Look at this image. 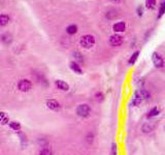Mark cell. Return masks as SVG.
Instances as JSON below:
<instances>
[{"instance_id": "cell-9", "label": "cell", "mask_w": 165, "mask_h": 155, "mask_svg": "<svg viewBox=\"0 0 165 155\" xmlns=\"http://www.w3.org/2000/svg\"><path fill=\"white\" fill-rule=\"evenodd\" d=\"M1 42H3L4 44H6V46L10 44H12V42H13L12 34H10V33H8V32L2 33V34H1Z\"/></svg>"}, {"instance_id": "cell-11", "label": "cell", "mask_w": 165, "mask_h": 155, "mask_svg": "<svg viewBox=\"0 0 165 155\" xmlns=\"http://www.w3.org/2000/svg\"><path fill=\"white\" fill-rule=\"evenodd\" d=\"M77 30H79V28H77V25H75V24H71V25L67 26V28H66V32H67L69 35L75 34V33L77 32Z\"/></svg>"}, {"instance_id": "cell-20", "label": "cell", "mask_w": 165, "mask_h": 155, "mask_svg": "<svg viewBox=\"0 0 165 155\" xmlns=\"http://www.w3.org/2000/svg\"><path fill=\"white\" fill-rule=\"evenodd\" d=\"M39 155H52V150L50 147H43L39 151Z\"/></svg>"}, {"instance_id": "cell-2", "label": "cell", "mask_w": 165, "mask_h": 155, "mask_svg": "<svg viewBox=\"0 0 165 155\" xmlns=\"http://www.w3.org/2000/svg\"><path fill=\"white\" fill-rule=\"evenodd\" d=\"M77 116L82 117V118H86V117H88L91 114L90 105H87V103H82V105H77Z\"/></svg>"}, {"instance_id": "cell-12", "label": "cell", "mask_w": 165, "mask_h": 155, "mask_svg": "<svg viewBox=\"0 0 165 155\" xmlns=\"http://www.w3.org/2000/svg\"><path fill=\"white\" fill-rule=\"evenodd\" d=\"M160 114V109L159 108H157V107H155V108H153V109L151 110L150 112L148 113V115H147V118H154V117H156V116H158Z\"/></svg>"}, {"instance_id": "cell-1", "label": "cell", "mask_w": 165, "mask_h": 155, "mask_svg": "<svg viewBox=\"0 0 165 155\" xmlns=\"http://www.w3.org/2000/svg\"><path fill=\"white\" fill-rule=\"evenodd\" d=\"M96 42V39L92 34H85L80 39V44L85 49H91Z\"/></svg>"}, {"instance_id": "cell-21", "label": "cell", "mask_w": 165, "mask_h": 155, "mask_svg": "<svg viewBox=\"0 0 165 155\" xmlns=\"http://www.w3.org/2000/svg\"><path fill=\"white\" fill-rule=\"evenodd\" d=\"M117 12L115 10H110L106 13V18H108V19H115V18H117Z\"/></svg>"}, {"instance_id": "cell-8", "label": "cell", "mask_w": 165, "mask_h": 155, "mask_svg": "<svg viewBox=\"0 0 165 155\" xmlns=\"http://www.w3.org/2000/svg\"><path fill=\"white\" fill-rule=\"evenodd\" d=\"M55 85H56V87L61 91H68L69 90V85L62 80H56Z\"/></svg>"}, {"instance_id": "cell-14", "label": "cell", "mask_w": 165, "mask_h": 155, "mask_svg": "<svg viewBox=\"0 0 165 155\" xmlns=\"http://www.w3.org/2000/svg\"><path fill=\"white\" fill-rule=\"evenodd\" d=\"M10 16L5 15V13H2L1 16H0V25L1 26H5L7 25L8 23H10Z\"/></svg>"}, {"instance_id": "cell-22", "label": "cell", "mask_w": 165, "mask_h": 155, "mask_svg": "<svg viewBox=\"0 0 165 155\" xmlns=\"http://www.w3.org/2000/svg\"><path fill=\"white\" fill-rule=\"evenodd\" d=\"M95 98H96V100L97 102H102V100L104 99V94L102 93L101 91H99V92H96L95 93Z\"/></svg>"}, {"instance_id": "cell-18", "label": "cell", "mask_w": 165, "mask_h": 155, "mask_svg": "<svg viewBox=\"0 0 165 155\" xmlns=\"http://www.w3.org/2000/svg\"><path fill=\"white\" fill-rule=\"evenodd\" d=\"M154 124H152V123H146V124L142 126V131L146 132V133H148V132H151L154 130Z\"/></svg>"}, {"instance_id": "cell-10", "label": "cell", "mask_w": 165, "mask_h": 155, "mask_svg": "<svg viewBox=\"0 0 165 155\" xmlns=\"http://www.w3.org/2000/svg\"><path fill=\"white\" fill-rule=\"evenodd\" d=\"M8 126L10 127V129L14 130V131H20L22 128L21 124H20L18 121H10V122L8 123Z\"/></svg>"}, {"instance_id": "cell-4", "label": "cell", "mask_w": 165, "mask_h": 155, "mask_svg": "<svg viewBox=\"0 0 165 155\" xmlns=\"http://www.w3.org/2000/svg\"><path fill=\"white\" fill-rule=\"evenodd\" d=\"M152 61H153L154 65H155L157 68H161V67L164 66V60L161 56L159 55L158 53H153L152 55Z\"/></svg>"}, {"instance_id": "cell-27", "label": "cell", "mask_w": 165, "mask_h": 155, "mask_svg": "<svg viewBox=\"0 0 165 155\" xmlns=\"http://www.w3.org/2000/svg\"><path fill=\"white\" fill-rule=\"evenodd\" d=\"M111 2H113V3H116V4H118V3H120V2L122 1V0H110Z\"/></svg>"}, {"instance_id": "cell-17", "label": "cell", "mask_w": 165, "mask_h": 155, "mask_svg": "<svg viewBox=\"0 0 165 155\" xmlns=\"http://www.w3.org/2000/svg\"><path fill=\"white\" fill-rule=\"evenodd\" d=\"M8 121H10L8 116H6V114L4 113V112H1V113H0V122H1V124L2 125L8 124Z\"/></svg>"}, {"instance_id": "cell-23", "label": "cell", "mask_w": 165, "mask_h": 155, "mask_svg": "<svg viewBox=\"0 0 165 155\" xmlns=\"http://www.w3.org/2000/svg\"><path fill=\"white\" fill-rule=\"evenodd\" d=\"M117 144L116 143H113L111 144V151H110V154L111 155H117Z\"/></svg>"}, {"instance_id": "cell-5", "label": "cell", "mask_w": 165, "mask_h": 155, "mask_svg": "<svg viewBox=\"0 0 165 155\" xmlns=\"http://www.w3.org/2000/svg\"><path fill=\"white\" fill-rule=\"evenodd\" d=\"M110 44L113 47H120L123 44V37L118 33H115L110 36Z\"/></svg>"}, {"instance_id": "cell-16", "label": "cell", "mask_w": 165, "mask_h": 155, "mask_svg": "<svg viewBox=\"0 0 165 155\" xmlns=\"http://www.w3.org/2000/svg\"><path fill=\"white\" fill-rule=\"evenodd\" d=\"M139 51H136V52H134V53L131 55V57L129 58V60H128V63L130 64V65H133L136 62V60H137V58H138V56H139Z\"/></svg>"}, {"instance_id": "cell-6", "label": "cell", "mask_w": 165, "mask_h": 155, "mask_svg": "<svg viewBox=\"0 0 165 155\" xmlns=\"http://www.w3.org/2000/svg\"><path fill=\"white\" fill-rule=\"evenodd\" d=\"M126 30V23L124 21H119L113 25V31L115 33H122Z\"/></svg>"}, {"instance_id": "cell-19", "label": "cell", "mask_w": 165, "mask_h": 155, "mask_svg": "<svg viewBox=\"0 0 165 155\" xmlns=\"http://www.w3.org/2000/svg\"><path fill=\"white\" fill-rule=\"evenodd\" d=\"M138 94L140 95V97L142 98V99H148V98H150V93H149L147 90H144V89H140L139 91H137Z\"/></svg>"}, {"instance_id": "cell-13", "label": "cell", "mask_w": 165, "mask_h": 155, "mask_svg": "<svg viewBox=\"0 0 165 155\" xmlns=\"http://www.w3.org/2000/svg\"><path fill=\"white\" fill-rule=\"evenodd\" d=\"M70 68H71V70L74 71V73H79V75H81L82 73L81 66H80V64H77V62H74V61L70 62Z\"/></svg>"}, {"instance_id": "cell-24", "label": "cell", "mask_w": 165, "mask_h": 155, "mask_svg": "<svg viewBox=\"0 0 165 155\" xmlns=\"http://www.w3.org/2000/svg\"><path fill=\"white\" fill-rule=\"evenodd\" d=\"M136 13H137V16L138 17H142V15H144V6H138L137 10H136Z\"/></svg>"}, {"instance_id": "cell-25", "label": "cell", "mask_w": 165, "mask_h": 155, "mask_svg": "<svg viewBox=\"0 0 165 155\" xmlns=\"http://www.w3.org/2000/svg\"><path fill=\"white\" fill-rule=\"evenodd\" d=\"M146 7L148 10H152L153 5H152V0H146Z\"/></svg>"}, {"instance_id": "cell-3", "label": "cell", "mask_w": 165, "mask_h": 155, "mask_svg": "<svg viewBox=\"0 0 165 155\" xmlns=\"http://www.w3.org/2000/svg\"><path fill=\"white\" fill-rule=\"evenodd\" d=\"M32 88V83L27 79H23L18 82V89L21 92H28Z\"/></svg>"}, {"instance_id": "cell-15", "label": "cell", "mask_w": 165, "mask_h": 155, "mask_svg": "<svg viewBox=\"0 0 165 155\" xmlns=\"http://www.w3.org/2000/svg\"><path fill=\"white\" fill-rule=\"evenodd\" d=\"M163 15H165V0H162L161 4L159 6V10H158V19H161L163 17Z\"/></svg>"}, {"instance_id": "cell-7", "label": "cell", "mask_w": 165, "mask_h": 155, "mask_svg": "<svg viewBox=\"0 0 165 155\" xmlns=\"http://www.w3.org/2000/svg\"><path fill=\"white\" fill-rule=\"evenodd\" d=\"M46 105L48 109L53 110V111H59L61 109V105H60L59 102H57L56 99H48L46 102Z\"/></svg>"}, {"instance_id": "cell-26", "label": "cell", "mask_w": 165, "mask_h": 155, "mask_svg": "<svg viewBox=\"0 0 165 155\" xmlns=\"http://www.w3.org/2000/svg\"><path fill=\"white\" fill-rule=\"evenodd\" d=\"M73 55H74V56H75V58H77V59L82 60V58H81V57H80V56H82V55H81V54H80V53H77V52H75V53H74V54H73Z\"/></svg>"}]
</instances>
